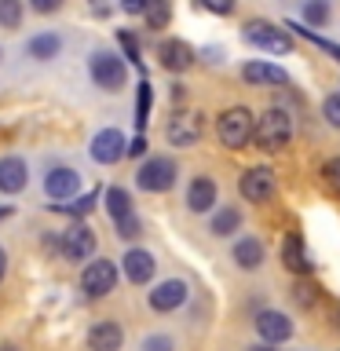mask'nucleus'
<instances>
[{
	"mask_svg": "<svg viewBox=\"0 0 340 351\" xmlns=\"http://www.w3.org/2000/svg\"><path fill=\"white\" fill-rule=\"evenodd\" d=\"M114 285H117V263L114 260H92L81 271V289L88 296H95V300L106 293H114Z\"/></svg>",
	"mask_w": 340,
	"mask_h": 351,
	"instance_id": "423d86ee",
	"label": "nucleus"
},
{
	"mask_svg": "<svg viewBox=\"0 0 340 351\" xmlns=\"http://www.w3.org/2000/svg\"><path fill=\"white\" fill-rule=\"evenodd\" d=\"M238 191H241L245 202H267V197L274 194V172L263 169V165H252V169L241 176Z\"/></svg>",
	"mask_w": 340,
	"mask_h": 351,
	"instance_id": "9d476101",
	"label": "nucleus"
},
{
	"mask_svg": "<svg viewBox=\"0 0 340 351\" xmlns=\"http://www.w3.org/2000/svg\"><path fill=\"white\" fill-rule=\"evenodd\" d=\"M59 238H62V241H59V252H62L66 260H73V263H84V260L95 252V230L88 227V223L66 227Z\"/></svg>",
	"mask_w": 340,
	"mask_h": 351,
	"instance_id": "0eeeda50",
	"label": "nucleus"
},
{
	"mask_svg": "<svg viewBox=\"0 0 340 351\" xmlns=\"http://www.w3.org/2000/svg\"><path fill=\"white\" fill-rule=\"evenodd\" d=\"M0 351H19V348H11V344H4V348H0Z\"/></svg>",
	"mask_w": 340,
	"mask_h": 351,
	"instance_id": "c03bdc74",
	"label": "nucleus"
},
{
	"mask_svg": "<svg viewBox=\"0 0 340 351\" xmlns=\"http://www.w3.org/2000/svg\"><path fill=\"white\" fill-rule=\"evenodd\" d=\"M143 19H147L150 29H169V22H172V4H169V0H150L147 11H143Z\"/></svg>",
	"mask_w": 340,
	"mask_h": 351,
	"instance_id": "393cba45",
	"label": "nucleus"
},
{
	"mask_svg": "<svg viewBox=\"0 0 340 351\" xmlns=\"http://www.w3.org/2000/svg\"><path fill=\"white\" fill-rule=\"evenodd\" d=\"M143 351H172V340L169 337H147Z\"/></svg>",
	"mask_w": 340,
	"mask_h": 351,
	"instance_id": "4c0bfd02",
	"label": "nucleus"
},
{
	"mask_svg": "<svg viewBox=\"0 0 340 351\" xmlns=\"http://www.w3.org/2000/svg\"><path fill=\"white\" fill-rule=\"evenodd\" d=\"M216 136H219V143H223V147L241 150L252 136H256V117H252V110H245V106L223 110V114H219V121H216Z\"/></svg>",
	"mask_w": 340,
	"mask_h": 351,
	"instance_id": "f03ea898",
	"label": "nucleus"
},
{
	"mask_svg": "<svg viewBox=\"0 0 340 351\" xmlns=\"http://www.w3.org/2000/svg\"><path fill=\"white\" fill-rule=\"evenodd\" d=\"M249 351H274V344H267V340H263V344H256V348H249Z\"/></svg>",
	"mask_w": 340,
	"mask_h": 351,
	"instance_id": "79ce46f5",
	"label": "nucleus"
},
{
	"mask_svg": "<svg viewBox=\"0 0 340 351\" xmlns=\"http://www.w3.org/2000/svg\"><path fill=\"white\" fill-rule=\"evenodd\" d=\"M150 99H154V88L150 81H139V95H136V128L143 132L150 121Z\"/></svg>",
	"mask_w": 340,
	"mask_h": 351,
	"instance_id": "cd10ccee",
	"label": "nucleus"
},
{
	"mask_svg": "<svg viewBox=\"0 0 340 351\" xmlns=\"http://www.w3.org/2000/svg\"><path fill=\"white\" fill-rule=\"evenodd\" d=\"M241 33H245V40L252 44V48H260V51H267V55H289L293 51V40L285 37L278 26H271V22H263V19L245 22Z\"/></svg>",
	"mask_w": 340,
	"mask_h": 351,
	"instance_id": "20e7f679",
	"label": "nucleus"
},
{
	"mask_svg": "<svg viewBox=\"0 0 340 351\" xmlns=\"http://www.w3.org/2000/svg\"><path fill=\"white\" fill-rule=\"evenodd\" d=\"M241 81L245 84H274V88H285L289 84V73L282 70V66H274V62H267V59H252V62H245L241 66Z\"/></svg>",
	"mask_w": 340,
	"mask_h": 351,
	"instance_id": "ddd939ff",
	"label": "nucleus"
},
{
	"mask_svg": "<svg viewBox=\"0 0 340 351\" xmlns=\"http://www.w3.org/2000/svg\"><path fill=\"white\" fill-rule=\"evenodd\" d=\"M219 197V186L216 180H208V176H197V180H191V186H186V208L191 213H212Z\"/></svg>",
	"mask_w": 340,
	"mask_h": 351,
	"instance_id": "6ab92c4d",
	"label": "nucleus"
},
{
	"mask_svg": "<svg viewBox=\"0 0 340 351\" xmlns=\"http://www.w3.org/2000/svg\"><path fill=\"white\" fill-rule=\"evenodd\" d=\"M282 263H285V267H289L293 274H307V271H311V260H307V252H304L300 234H289V238H285V245H282Z\"/></svg>",
	"mask_w": 340,
	"mask_h": 351,
	"instance_id": "412c9836",
	"label": "nucleus"
},
{
	"mask_svg": "<svg viewBox=\"0 0 340 351\" xmlns=\"http://www.w3.org/2000/svg\"><path fill=\"white\" fill-rule=\"evenodd\" d=\"M293 300L296 304H304V307H311L315 304V289L307 282H296V289H293Z\"/></svg>",
	"mask_w": 340,
	"mask_h": 351,
	"instance_id": "f704fd0d",
	"label": "nucleus"
},
{
	"mask_svg": "<svg viewBox=\"0 0 340 351\" xmlns=\"http://www.w3.org/2000/svg\"><path fill=\"white\" fill-rule=\"evenodd\" d=\"M285 26H289V29H296V33H300V37H307V40H311V44H318V48H322V51L329 55V59H337V62H340V44H333V40H326V37H318L315 29H300V26H296V22H285Z\"/></svg>",
	"mask_w": 340,
	"mask_h": 351,
	"instance_id": "c756f323",
	"label": "nucleus"
},
{
	"mask_svg": "<svg viewBox=\"0 0 340 351\" xmlns=\"http://www.w3.org/2000/svg\"><path fill=\"white\" fill-rule=\"evenodd\" d=\"M117 44L125 48V59H128L132 66H143V59H139V40L132 37L128 29H117Z\"/></svg>",
	"mask_w": 340,
	"mask_h": 351,
	"instance_id": "2f4dec72",
	"label": "nucleus"
},
{
	"mask_svg": "<svg viewBox=\"0 0 340 351\" xmlns=\"http://www.w3.org/2000/svg\"><path fill=\"white\" fill-rule=\"evenodd\" d=\"M26 183H29L26 161L15 158V154L0 158V194H19V191H26Z\"/></svg>",
	"mask_w": 340,
	"mask_h": 351,
	"instance_id": "f3484780",
	"label": "nucleus"
},
{
	"mask_svg": "<svg viewBox=\"0 0 340 351\" xmlns=\"http://www.w3.org/2000/svg\"><path fill=\"white\" fill-rule=\"evenodd\" d=\"M103 202H106V213H110V219L132 216V197H128L125 186H110V191L103 194Z\"/></svg>",
	"mask_w": 340,
	"mask_h": 351,
	"instance_id": "b1692460",
	"label": "nucleus"
},
{
	"mask_svg": "<svg viewBox=\"0 0 340 351\" xmlns=\"http://www.w3.org/2000/svg\"><path fill=\"white\" fill-rule=\"evenodd\" d=\"M22 26V0H0V29Z\"/></svg>",
	"mask_w": 340,
	"mask_h": 351,
	"instance_id": "c85d7f7f",
	"label": "nucleus"
},
{
	"mask_svg": "<svg viewBox=\"0 0 340 351\" xmlns=\"http://www.w3.org/2000/svg\"><path fill=\"white\" fill-rule=\"evenodd\" d=\"M143 154H147V139L136 136V139L128 143V158H143Z\"/></svg>",
	"mask_w": 340,
	"mask_h": 351,
	"instance_id": "ea45409f",
	"label": "nucleus"
},
{
	"mask_svg": "<svg viewBox=\"0 0 340 351\" xmlns=\"http://www.w3.org/2000/svg\"><path fill=\"white\" fill-rule=\"evenodd\" d=\"M88 154H92V161H99V165H117L128 154V139L121 136L117 128H103V132H95V136H92Z\"/></svg>",
	"mask_w": 340,
	"mask_h": 351,
	"instance_id": "6e6552de",
	"label": "nucleus"
},
{
	"mask_svg": "<svg viewBox=\"0 0 340 351\" xmlns=\"http://www.w3.org/2000/svg\"><path fill=\"white\" fill-rule=\"evenodd\" d=\"M4 271H8V252H4V245H0V278H4Z\"/></svg>",
	"mask_w": 340,
	"mask_h": 351,
	"instance_id": "a19ab883",
	"label": "nucleus"
},
{
	"mask_svg": "<svg viewBox=\"0 0 340 351\" xmlns=\"http://www.w3.org/2000/svg\"><path fill=\"white\" fill-rule=\"evenodd\" d=\"M95 202H99V191H92V194H81V197H70L66 205H51V208H59V213H66V216H88L95 208Z\"/></svg>",
	"mask_w": 340,
	"mask_h": 351,
	"instance_id": "bb28decb",
	"label": "nucleus"
},
{
	"mask_svg": "<svg viewBox=\"0 0 340 351\" xmlns=\"http://www.w3.org/2000/svg\"><path fill=\"white\" fill-rule=\"evenodd\" d=\"M121 344H125V329L114 318H103L88 329V351H121Z\"/></svg>",
	"mask_w": 340,
	"mask_h": 351,
	"instance_id": "2eb2a0df",
	"label": "nucleus"
},
{
	"mask_svg": "<svg viewBox=\"0 0 340 351\" xmlns=\"http://www.w3.org/2000/svg\"><path fill=\"white\" fill-rule=\"evenodd\" d=\"M208 227H212L216 238H227V234H234V230L241 227V213L234 205H223V208H216V213H212V223H208Z\"/></svg>",
	"mask_w": 340,
	"mask_h": 351,
	"instance_id": "5701e85b",
	"label": "nucleus"
},
{
	"mask_svg": "<svg viewBox=\"0 0 340 351\" xmlns=\"http://www.w3.org/2000/svg\"><path fill=\"white\" fill-rule=\"evenodd\" d=\"M186 296H191V289H186L183 278H169V282H158L150 293V307L154 311H175V307L186 304Z\"/></svg>",
	"mask_w": 340,
	"mask_h": 351,
	"instance_id": "4468645a",
	"label": "nucleus"
},
{
	"mask_svg": "<svg viewBox=\"0 0 340 351\" xmlns=\"http://www.w3.org/2000/svg\"><path fill=\"white\" fill-rule=\"evenodd\" d=\"M121 263H125V278H128L132 285H147V282L154 278V271H158L154 252H147V249H128Z\"/></svg>",
	"mask_w": 340,
	"mask_h": 351,
	"instance_id": "a211bd4d",
	"label": "nucleus"
},
{
	"mask_svg": "<svg viewBox=\"0 0 340 351\" xmlns=\"http://www.w3.org/2000/svg\"><path fill=\"white\" fill-rule=\"evenodd\" d=\"M202 114H175L169 121V128H165V136H169L172 147H194L197 139H202Z\"/></svg>",
	"mask_w": 340,
	"mask_h": 351,
	"instance_id": "f8f14e48",
	"label": "nucleus"
},
{
	"mask_svg": "<svg viewBox=\"0 0 340 351\" xmlns=\"http://www.w3.org/2000/svg\"><path fill=\"white\" fill-rule=\"evenodd\" d=\"M158 59H161V66L169 73H183V70L194 66V48L186 40H180V37H169V40L158 44Z\"/></svg>",
	"mask_w": 340,
	"mask_h": 351,
	"instance_id": "9b49d317",
	"label": "nucleus"
},
{
	"mask_svg": "<svg viewBox=\"0 0 340 351\" xmlns=\"http://www.w3.org/2000/svg\"><path fill=\"white\" fill-rule=\"evenodd\" d=\"M77 191H81V172L77 169L59 165V169H51L48 176H44V194L55 197V202H70Z\"/></svg>",
	"mask_w": 340,
	"mask_h": 351,
	"instance_id": "1a4fd4ad",
	"label": "nucleus"
},
{
	"mask_svg": "<svg viewBox=\"0 0 340 351\" xmlns=\"http://www.w3.org/2000/svg\"><path fill=\"white\" fill-rule=\"evenodd\" d=\"M322 176H326V183L340 194V158H329V161L322 165Z\"/></svg>",
	"mask_w": 340,
	"mask_h": 351,
	"instance_id": "72a5a7b5",
	"label": "nucleus"
},
{
	"mask_svg": "<svg viewBox=\"0 0 340 351\" xmlns=\"http://www.w3.org/2000/svg\"><path fill=\"white\" fill-rule=\"evenodd\" d=\"M88 73H92V81L95 88H103V92H121L128 81V66L121 55L114 51H106V48H99L92 51V59H88Z\"/></svg>",
	"mask_w": 340,
	"mask_h": 351,
	"instance_id": "7ed1b4c3",
	"label": "nucleus"
},
{
	"mask_svg": "<svg viewBox=\"0 0 340 351\" xmlns=\"http://www.w3.org/2000/svg\"><path fill=\"white\" fill-rule=\"evenodd\" d=\"M147 4H150V0H121V11H125V15H143Z\"/></svg>",
	"mask_w": 340,
	"mask_h": 351,
	"instance_id": "58836bf2",
	"label": "nucleus"
},
{
	"mask_svg": "<svg viewBox=\"0 0 340 351\" xmlns=\"http://www.w3.org/2000/svg\"><path fill=\"white\" fill-rule=\"evenodd\" d=\"M322 114H326V121H329L333 128H340V92L326 95V103H322Z\"/></svg>",
	"mask_w": 340,
	"mask_h": 351,
	"instance_id": "473e14b6",
	"label": "nucleus"
},
{
	"mask_svg": "<svg viewBox=\"0 0 340 351\" xmlns=\"http://www.w3.org/2000/svg\"><path fill=\"white\" fill-rule=\"evenodd\" d=\"M234 263H238V267H245V271H256L263 263V245L256 238H241L234 245Z\"/></svg>",
	"mask_w": 340,
	"mask_h": 351,
	"instance_id": "4be33fe9",
	"label": "nucleus"
},
{
	"mask_svg": "<svg viewBox=\"0 0 340 351\" xmlns=\"http://www.w3.org/2000/svg\"><path fill=\"white\" fill-rule=\"evenodd\" d=\"M114 227H117V238H125V241H132V238H139V234H143V223H139V216H136V213L114 219Z\"/></svg>",
	"mask_w": 340,
	"mask_h": 351,
	"instance_id": "7c9ffc66",
	"label": "nucleus"
},
{
	"mask_svg": "<svg viewBox=\"0 0 340 351\" xmlns=\"http://www.w3.org/2000/svg\"><path fill=\"white\" fill-rule=\"evenodd\" d=\"M256 147L260 150H282V147H289V139H293V117H289V110H282V106H267L263 114L256 117Z\"/></svg>",
	"mask_w": 340,
	"mask_h": 351,
	"instance_id": "f257e3e1",
	"label": "nucleus"
},
{
	"mask_svg": "<svg viewBox=\"0 0 340 351\" xmlns=\"http://www.w3.org/2000/svg\"><path fill=\"white\" fill-rule=\"evenodd\" d=\"M300 15H304L307 26H326L329 15H333V8H329V0H304Z\"/></svg>",
	"mask_w": 340,
	"mask_h": 351,
	"instance_id": "a878e982",
	"label": "nucleus"
},
{
	"mask_svg": "<svg viewBox=\"0 0 340 351\" xmlns=\"http://www.w3.org/2000/svg\"><path fill=\"white\" fill-rule=\"evenodd\" d=\"M4 216H11V208H0V219H4Z\"/></svg>",
	"mask_w": 340,
	"mask_h": 351,
	"instance_id": "37998d69",
	"label": "nucleus"
},
{
	"mask_svg": "<svg viewBox=\"0 0 340 351\" xmlns=\"http://www.w3.org/2000/svg\"><path fill=\"white\" fill-rule=\"evenodd\" d=\"M136 183H139V191H150V194L169 191L175 183V161L172 158H147L136 172Z\"/></svg>",
	"mask_w": 340,
	"mask_h": 351,
	"instance_id": "39448f33",
	"label": "nucleus"
},
{
	"mask_svg": "<svg viewBox=\"0 0 340 351\" xmlns=\"http://www.w3.org/2000/svg\"><path fill=\"white\" fill-rule=\"evenodd\" d=\"M29 8L37 11V15H51V11L62 8V0H29Z\"/></svg>",
	"mask_w": 340,
	"mask_h": 351,
	"instance_id": "e433bc0d",
	"label": "nucleus"
},
{
	"mask_svg": "<svg viewBox=\"0 0 340 351\" xmlns=\"http://www.w3.org/2000/svg\"><path fill=\"white\" fill-rule=\"evenodd\" d=\"M256 333H260V340H267V344H282V340L293 337V322H289V315H282V311H260L256 315Z\"/></svg>",
	"mask_w": 340,
	"mask_h": 351,
	"instance_id": "dca6fc26",
	"label": "nucleus"
},
{
	"mask_svg": "<svg viewBox=\"0 0 340 351\" xmlns=\"http://www.w3.org/2000/svg\"><path fill=\"white\" fill-rule=\"evenodd\" d=\"M59 51H62V37H59V33H37V37L26 40V55H29V59H37V62H51Z\"/></svg>",
	"mask_w": 340,
	"mask_h": 351,
	"instance_id": "aec40b11",
	"label": "nucleus"
},
{
	"mask_svg": "<svg viewBox=\"0 0 340 351\" xmlns=\"http://www.w3.org/2000/svg\"><path fill=\"white\" fill-rule=\"evenodd\" d=\"M205 11H212V15H230L234 11V0H202Z\"/></svg>",
	"mask_w": 340,
	"mask_h": 351,
	"instance_id": "c9c22d12",
	"label": "nucleus"
}]
</instances>
